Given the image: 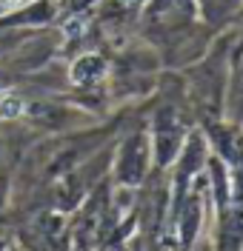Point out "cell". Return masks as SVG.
Returning <instances> with one entry per match:
<instances>
[{"label":"cell","mask_w":243,"mask_h":251,"mask_svg":"<svg viewBox=\"0 0 243 251\" xmlns=\"http://www.w3.org/2000/svg\"><path fill=\"white\" fill-rule=\"evenodd\" d=\"M17 111H20V100H12V97L3 100V106H0V114H3V117H12Z\"/></svg>","instance_id":"6da1fadb"}]
</instances>
